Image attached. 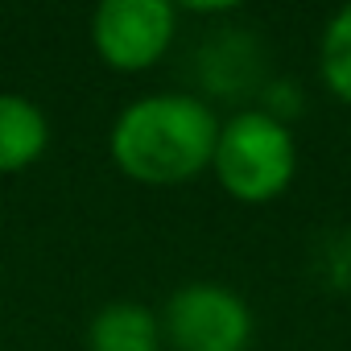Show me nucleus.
Wrapping results in <instances>:
<instances>
[{
  "mask_svg": "<svg viewBox=\"0 0 351 351\" xmlns=\"http://www.w3.org/2000/svg\"><path fill=\"white\" fill-rule=\"evenodd\" d=\"M173 38L178 9L169 0H104L91 13V46L120 75L157 66Z\"/></svg>",
  "mask_w": 351,
  "mask_h": 351,
  "instance_id": "nucleus-4",
  "label": "nucleus"
},
{
  "mask_svg": "<svg viewBox=\"0 0 351 351\" xmlns=\"http://www.w3.org/2000/svg\"><path fill=\"white\" fill-rule=\"evenodd\" d=\"M165 351H248L252 310L223 281H186L157 310Z\"/></svg>",
  "mask_w": 351,
  "mask_h": 351,
  "instance_id": "nucleus-3",
  "label": "nucleus"
},
{
  "mask_svg": "<svg viewBox=\"0 0 351 351\" xmlns=\"http://www.w3.org/2000/svg\"><path fill=\"white\" fill-rule=\"evenodd\" d=\"M219 136L215 108L195 91H149L120 108L108 153L124 178L141 186H182L211 169Z\"/></svg>",
  "mask_w": 351,
  "mask_h": 351,
  "instance_id": "nucleus-1",
  "label": "nucleus"
},
{
  "mask_svg": "<svg viewBox=\"0 0 351 351\" xmlns=\"http://www.w3.org/2000/svg\"><path fill=\"white\" fill-rule=\"evenodd\" d=\"M87 351H165L157 310L132 298L99 306L87 322Z\"/></svg>",
  "mask_w": 351,
  "mask_h": 351,
  "instance_id": "nucleus-6",
  "label": "nucleus"
},
{
  "mask_svg": "<svg viewBox=\"0 0 351 351\" xmlns=\"http://www.w3.org/2000/svg\"><path fill=\"white\" fill-rule=\"evenodd\" d=\"M318 75H322V87L351 108V5L335 9L330 21L322 25V38H318Z\"/></svg>",
  "mask_w": 351,
  "mask_h": 351,
  "instance_id": "nucleus-7",
  "label": "nucleus"
},
{
  "mask_svg": "<svg viewBox=\"0 0 351 351\" xmlns=\"http://www.w3.org/2000/svg\"><path fill=\"white\" fill-rule=\"evenodd\" d=\"M50 149V120L38 99L0 91V173H25Z\"/></svg>",
  "mask_w": 351,
  "mask_h": 351,
  "instance_id": "nucleus-5",
  "label": "nucleus"
},
{
  "mask_svg": "<svg viewBox=\"0 0 351 351\" xmlns=\"http://www.w3.org/2000/svg\"><path fill=\"white\" fill-rule=\"evenodd\" d=\"M211 173L228 199L265 207L298 178V141L289 124L269 108H244L219 120Z\"/></svg>",
  "mask_w": 351,
  "mask_h": 351,
  "instance_id": "nucleus-2",
  "label": "nucleus"
}]
</instances>
